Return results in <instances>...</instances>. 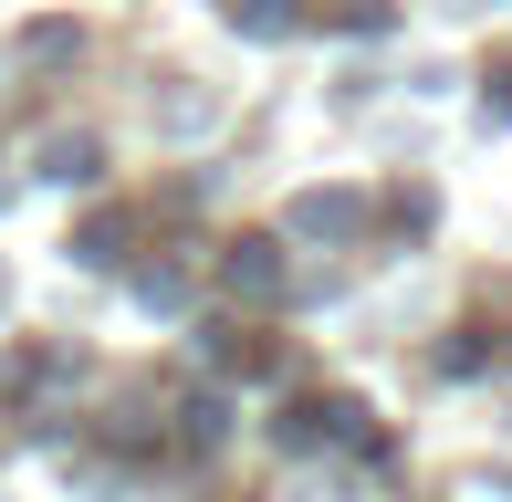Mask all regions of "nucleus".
<instances>
[{"mask_svg":"<svg viewBox=\"0 0 512 502\" xmlns=\"http://www.w3.org/2000/svg\"><path fill=\"white\" fill-rule=\"evenodd\" d=\"M230 283H241V293H272V262H262V241H241V262H230Z\"/></svg>","mask_w":512,"mask_h":502,"instance_id":"obj_1","label":"nucleus"}]
</instances>
